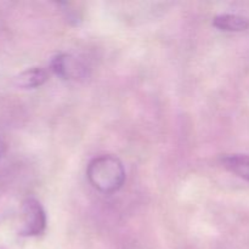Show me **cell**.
Masks as SVG:
<instances>
[{
	"instance_id": "1",
	"label": "cell",
	"mask_w": 249,
	"mask_h": 249,
	"mask_svg": "<svg viewBox=\"0 0 249 249\" xmlns=\"http://www.w3.org/2000/svg\"><path fill=\"white\" fill-rule=\"evenodd\" d=\"M87 177L95 190L102 194H113L124 185L125 169L119 158L104 155L89 163Z\"/></svg>"
},
{
	"instance_id": "2",
	"label": "cell",
	"mask_w": 249,
	"mask_h": 249,
	"mask_svg": "<svg viewBox=\"0 0 249 249\" xmlns=\"http://www.w3.org/2000/svg\"><path fill=\"white\" fill-rule=\"evenodd\" d=\"M46 229V214L40 202L36 198H27L22 204V228L19 235L36 237L43 235Z\"/></svg>"
},
{
	"instance_id": "3",
	"label": "cell",
	"mask_w": 249,
	"mask_h": 249,
	"mask_svg": "<svg viewBox=\"0 0 249 249\" xmlns=\"http://www.w3.org/2000/svg\"><path fill=\"white\" fill-rule=\"evenodd\" d=\"M50 68L57 77L65 80H79L87 79L89 75L88 67L70 53H60L51 60Z\"/></svg>"
},
{
	"instance_id": "4",
	"label": "cell",
	"mask_w": 249,
	"mask_h": 249,
	"mask_svg": "<svg viewBox=\"0 0 249 249\" xmlns=\"http://www.w3.org/2000/svg\"><path fill=\"white\" fill-rule=\"evenodd\" d=\"M213 26L223 32H242L249 28V19L235 14H221L214 17Z\"/></svg>"
},
{
	"instance_id": "5",
	"label": "cell",
	"mask_w": 249,
	"mask_h": 249,
	"mask_svg": "<svg viewBox=\"0 0 249 249\" xmlns=\"http://www.w3.org/2000/svg\"><path fill=\"white\" fill-rule=\"evenodd\" d=\"M48 79L49 74L44 68L32 67L17 75L16 85L22 89H36L41 87Z\"/></svg>"
},
{
	"instance_id": "6",
	"label": "cell",
	"mask_w": 249,
	"mask_h": 249,
	"mask_svg": "<svg viewBox=\"0 0 249 249\" xmlns=\"http://www.w3.org/2000/svg\"><path fill=\"white\" fill-rule=\"evenodd\" d=\"M224 167L229 172L249 181V156L248 155H228L221 160Z\"/></svg>"
},
{
	"instance_id": "7",
	"label": "cell",
	"mask_w": 249,
	"mask_h": 249,
	"mask_svg": "<svg viewBox=\"0 0 249 249\" xmlns=\"http://www.w3.org/2000/svg\"><path fill=\"white\" fill-rule=\"evenodd\" d=\"M5 152H6V143H5L4 140L0 138V158L5 155Z\"/></svg>"
}]
</instances>
